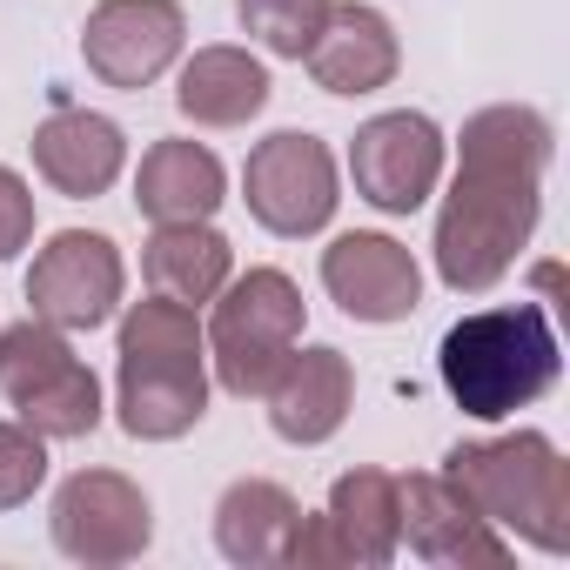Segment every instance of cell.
Instances as JSON below:
<instances>
[{
    "instance_id": "14",
    "label": "cell",
    "mask_w": 570,
    "mask_h": 570,
    "mask_svg": "<svg viewBox=\"0 0 570 570\" xmlns=\"http://www.w3.org/2000/svg\"><path fill=\"white\" fill-rule=\"evenodd\" d=\"M262 403H268V430L282 443L316 450V443H330L350 423V410H356V370L330 343H309V350L296 343L289 363L275 370V383L262 390Z\"/></svg>"
},
{
    "instance_id": "15",
    "label": "cell",
    "mask_w": 570,
    "mask_h": 570,
    "mask_svg": "<svg viewBox=\"0 0 570 570\" xmlns=\"http://www.w3.org/2000/svg\"><path fill=\"white\" fill-rule=\"evenodd\" d=\"M303 61H309L323 95L356 101V95H383L403 75V41H396L390 14L370 8V0H330V14H323Z\"/></svg>"
},
{
    "instance_id": "1",
    "label": "cell",
    "mask_w": 570,
    "mask_h": 570,
    "mask_svg": "<svg viewBox=\"0 0 570 570\" xmlns=\"http://www.w3.org/2000/svg\"><path fill=\"white\" fill-rule=\"evenodd\" d=\"M550 121L530 101L476 108L456 135V181L436 208V275L456 296H483L517 268L543 215V168H550Z\"/></svg>"
},
{
    "instance_id": "16",
    "label": "cell",
    "mask_w": 570,
    "mask_h": 570,
    "mask_svg": "<svg viewBox=\"0 0 570 570\" xmlns=\"http://www.w3.org/2000/svg\"><path fill=\"white\" fill-rule=\"evenodd\" d=\"M28 155H35V175H41L55 195L95 202V195H108V188L121 181V168H128V135H121V121L61 101V108L35 128Z\"/></svg>"
},
{
    "instance_id": "7",
    "label": "cell",
    "mask_w": 570,
    "mask_h": 570,
    "mask_svg": "<svg viewBox=\"0 0 570 570\" xmlns=\"http://www.w3.org/2000/svg\"><path fill=\"white\" fill-rule=\"evenodd\" d=\"M48 530H55V550L68 563H88V570H115V563H135L148 543H155V503L135 476L121 470H75L61 490H55V510H48Z\"/></svg>"
},
{
    "instance_id": "20",
    "label": "cell",
    "mask_w": 570,
    "mask_h": 570,
    "mask_svg": "<svg viewBox=\"0 0 570 570\" xmlns=\"http://www.w3.org/2000/svg\"><path fill=\"white\" fill-rule=\"evenodd\" d=\"M141 275H148L155 296L202 309L235 275V248L215 222H155V235L141 242Z\"/></svg>"
},
{
    "instance_id": "3",
    "label": "cell",
    "mask_w": 570,
    "mask_h": 570,
    "mask_svg": "<svg viewBox=\"0 0 570 570\" xmlns=\"http://www.w3.org/2000/svg\"><path fill=\"white\" fill-rule=\"evenodd\" d=\"M436 376L463 416L503 423L557 390L563 350L537 303H497V309H470L463 323H450L436 350Z\"/></svg>"
},
{
    "instance_id": "4",
    "label": "cell",
    "mask_w": 570,
    "mask_h": 570,
    "mask_svg": "<svg viewBox=\"0 0 570 570\" xmlns=\"http://www.w3.org/2000/svg\"><path fill=\"white\" fill-rule=\"evenodd\" d=\"M443 476L503 530L523 537L543 557L570 550V463L543 430H510V436H470L450 443Z\"/></svg>"
},
{
    "instance_id": "23",
    "label": "cell",
    "mask_w": 570,
    "mask_h": 570,
    "mask_svg": "<svg viewBox=\"0 0 570 570\" xmlns=\"http://www.w3.org/2000/svg\"><path fill=\"white\" fill-rule=\"evenodd\" d=\"M323 14H330V0H235L242 35H255L275 61H303Z\"/></svg>"
},
{
    "instance_id": "12",
    "label": "cell",
    "mask_w": 570,
    "mask_h": 570,
    "mask_svg": "<svg viewBox=\"0 0 570 570\" xmlns=\"http://www.w3.org/2000/svg\"><path fill=\"white\" fill-rule=\"evenodd\" d=\"M396 530L423 563H443V570H503L510 563V537L443 470L396 476Z\"/></svg>"
},
{
    "instance_id": "8",
    "label": "cell",
    "mask_w": 570,
    "mask_h": 570,
    "mask_svg": "<svg viewBox=\"0 0 570 570\" xmlns=\"http://www.w3.org/2000/svg\"><path fill=\"white\" fill-rule=\"evenodd\" d=\"M121 289H128V262H121V248L101 228H61V235H48V248L28 268L35 316L55 323V330H68V336L115 323Z\"/></svg>"
},
{
    "instance_id": "2",
    "label": "cell",
    "mask_w": 570,
    "mask_h": 570,
    "mask_svg": "<svg viewBox=\"0 0 570 570\" xmlns=\"http://www.w3.org/2000/svg\"><path fill=\"white\" fill-rule=\"evenodd\" d=\"M115 356V416L135 443H175L208 416V330L188 303L155 289L148 303H128Z\"/></svg>"
},
{
    "instance_id": "11",
    "label": "cell",
    "mask_w": 570,
    "mask_h": 570,
    "mask_svg": "<svg viewBox=\"0 0 570 570\" xmlns=\"http://www.w3.org/2000/svg\"><path fill=\"white\" fill-rule=\"evenodd\" d=\"M403 530H396V476L390 470H343L330 483V503L309 517L289 543V563H363L383 570L396 557Z\"/></svg>"
},
{
    "instance_id": "19",
    "label": "cell",
    "mask_w": 570,
    "mask_h": 570,
    "mask_svg": "<svg viewBox=\"0 0 570 570\" xmlns=\"http://www.w3.org/2000/svg\"><path fill=\"white\" fill-rule=\"evenodd\" d=\"M275 81L248 48H195L175 81V108L195 128H248L268 108Z\"/></svg>"
},
{
    "instance_id": "10",
    "label": "cell",
    "mask_w": 570,
    "mask_h": 570,
    "mask_svg": "<svg viewBox=\"0 0 570 570\" xmlns=\"http://www.w3.org/2000/svg\"><path fill=\"white\" fill-rule=\"evenodd\" d=\"M188 48V14L181 0H95L81 21V61L101 88L141 95L155 88Z\"/></svg>"
},
{
    "instance_id": "21",
    "label": "cell",
    "mask_w": 570,
    "mask_h": 570,
    "mask_svg": "<svg viewBox=\"0 0 570 570\" xmlns=\"http://www.w3.org/2000/svg\"><path fill=\"white\" fill-rule=\"evenodd\" d=\"M75 363H81V356H75L68 330H55V323H41V316L0 330V396H8L14 410H21L28 396H41L55 376H68Z\"/></svg>"
},
{
    "instance_id": "5",
    "label": "cell",
    "mask_w": 570,
    "mask_h": 570,
    "mask_svg": "<svg viewBox=\"0 0 570 570\" xmlns=\"http://www.w3.org/2000/svg\"><path fill=\"white\" fill-rule=\"evenodd\" d=\"M303 289L296 275L282 268H248V275H228L222 296H215V316H208V370L228 396H262L275 383V370L289 363V350L303 343Z\"/></svg>"
},
{
    "instance_id": "22",
    "label": "cell",
    "mask_w": 570,
    "mask_h": 570,
    "mask_svg": "<svg viewBox=\"0 0 570 570\" xmlns=\"http://www.w3.org/2000/svg\"><path fill=\"white\" fill-rule=\"evenodd\" d=\"M41 443H75V436H95L101 430V376L88 363H75L68 376H55L41 396H28L14 410Z\"/></svg>"
},
{
    "instance_id": "18",
    "label": "cell",
    "mask_w": 570,
    "mask_h": 570,
    "mask_svg": "<svg viewBox=\"0 0 570 570\" xmlns=\"http://www.w3.org/2000/svg\"><path fill=\"white\" fill-rule=\"evenodd\" d=\"M222 202H228V168H222V155L202 148V141L168 135V141H155V148L141 155V168H135V208H141L148 222H208Z\"/></svg>"
},
{
    "instance_id": "13",
    "label": "cell",
    "mask_w": 570,
    "mask_h": 570,
    "mask_svg": "<svg viewBox=\"0 0 570 570\" xmlns=\"http://www.w3.org/2000/svg\"><path fill=\"white\" fill-rule=\"evenodd\" d=\"M323 289L350 323H410L423 303V268L396 235L350 228L323 248Z\"/></svg>"
},
{
    "instance_id": "24",
    "label": "cell",
    "mask_w": 570,
    "mask_h": 570,
    "mask_svg": "<svg viewBox=\"0 0 570 570\" xmlns=\"http://www.w3.org/2000/svg\"><path fill=\"white\" fill-rule=\"evenodd\" d=\"M48 483V443L14 416L0 423V510H21L35 503V490Z\"/></svg>"
},
{
    "instance_id": "17",
    "label": "cell",
    "mask_w": 570,
    "mask_h": 570,
    "mask_svg": "<svg viewBox=\"0 0 570 570\" xmlns=\"http://www.w3.org/2000/svg\"><path fill=\"white\" fill-rule=\"evenodd\" d=\"M303 530L296 490H282L275 476H235L215 497V550L242 570H275L289 563V543Z\"/></svg>"
},
{
    "instance_id": "9",
    "label": "cell",
    "mask_w": 570,
    "mask_h": 570,
    "mask_svg": "<svg viewBox=\"0 0 570 570\" xmlns=\"http://www.w3.org/2000/svg\"><path fill=\"white\" fill-rule=\"evenodd\" d=\"M443 128L423 108L370 115L350 141V181L376 215H416L443 181Z\"/></svg>"
},
{
    "instance_id": "6",
    "label": "cell",
    "mask_w": 570,
    "mask_h": 570,
    "mask_svg": "<svg viewBox=\"0 0 570 570\" xmlns=\"http://www.w3.org/2000/svg\"><path fill=\"white\" fill-rule=\"evenodd\" d=\"M242 202L248 215L282 235V242H303V235H323L336 202H343V181H336V155L323 135L309 128H282L268 141L248 148V168H242Z\"/></svg>"
},
{
    "instance_id": "25",
    "label": "cell",
    "mask_w": 570,
    "mask_h": 570,
    "mask_svg": "<svg viewBox=\"0 0 570 570\" xmlns=\"http://www.w3.org/2000/svg\"><path fill=\"white\" fill-rule=\"evenodd\" d=\"M35 242V188L0 161V262H14Z\"/></svg>"
}]
</instances>
